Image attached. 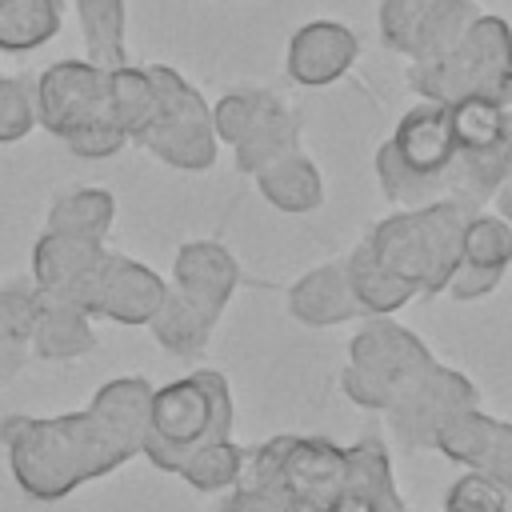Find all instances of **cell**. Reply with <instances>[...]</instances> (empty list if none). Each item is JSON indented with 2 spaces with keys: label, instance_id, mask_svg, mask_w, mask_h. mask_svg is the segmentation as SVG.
<instances>
[{
  "label": "cell",
  "instance_id": "7a4b0ae2",
  "mask_svg": "<svg viewBox=\"0 0 512 512\" xmlns=\"http://www.w3.org/2000/svg\"><path fill=\"white\" fill-rule=\"evenodd\" d=\"M232 424H236V408L228 380L212 368L188 372L172 384L152 388V412L140 456H148L152 468L176 476L180 460L192 448L208 440H232Z\"/></svg>",
  "mask_w": 512,
  "mask_h": 512
},
{
  "label": "cell",
  "instance_id": "1f68e13d",
  "mask_svg": "<svg viewBox=\"0 0 512 512\" xmlns=\"http://www.w3.org/2000/svg\"><path fill=\"white\" fill-rule=\"evenodd\" d=\"M36 128V80L0 72V144H16Z\"/></svg>",
  "mask_w": 512,
  "mask_h": 512
},
{
  "label": "cell",
  "instance_id": "9c48e42d",
  "mask_svg": "<svg viewBox=\"0 0 512 512\" xmlns=\"http://www.w3.org/2000/svg\"><path fill=\"white\" fill-rule=\"evenodd\" d=\"M348 364L396 396L416 376H424L436 364V356L416 332H408L392 316H364V328L348 344Z\"/></svg>",
  "mask_w": 512,
  "mask_h": 512
},
{
  "label": "cell",
  "instance_id": "74e56055",
  "mask_svg": "<svg viewBox=\"0 0 512 512\" xmlns=\"http://www.w3.org/2000/svg\"><path fill=\"white\" fill-rule=\"evenodd\" d=\"M64 144H68V152L80 156V160H108V156H116V152H120L124 144H132V140H128L108 116H96V120L80 124L76 132H68Z\"/></svg>",
  "mask_w": 512,
  "mask_h": 512
},
{
  "label": "cell",
  "instance_id": "e0dca14e",
  "mask_svg": "<svg viewBox=\"0 0 512 512\" xmlns=\"http://www.w3.org/2000/svg\"><path fill=\"white\" fill-rule=\"evenodd\" d=\"M252 180H256V192L264 196V204H272L284 216H308L324 204V176L304 148L272 160Z\"/></svg>",
  "mask_w": 512,
  "mask_h": 512
},
{
  "label": "cell",
  "instance_id": "7402d4cb",
  "mask_svg": "<svg viewBox=\"0 0 512 512\" xmlns=\"http://www.w3.org/2000/svg\"><path fill=\"white\" fill-rule=\"evenodd\" d=\"M344 272H348V288L364 316H396L416 296V288L408 280H400L376 264V256L368 252L364 240L344 256Z\"/></svg>",
  "mask_w": 512,
  "mask_h": 512
},
{
  "label": "cell",
  "instance_id": "836d02e7",
  "mask_svg": "<svg viewBox=\"0 0 512 512\" xmlns=\"http://www.w3.org/2000/svg\"><path fill=\"white\" fill-rule=\"evenodd\" d=\"M288 448H292V436H272L264 444L244 448V464H240V476H236L232 488H252V492L280 496V468H284Z\"/></svg>",
  "mask_w": 512,
  "mask_h": 512
},
{
  "label": "cell",
  "instance_id": "4dcf8cb0",
  "mask_svg": "<svg viewBox=\"0 0 512 512\" xmlns=\"http://www.w3.org/2000/svg\"><path fill=\"white\" fill-rule=\"evenodd\" d=\"M508 248H512V224L488 212H472L460 236V260L480 264V268H508Z\"/></svg>",
  "mask_w": 512,
  "mask_h": 512
},
{
  "label": "cell",
  "instance_id": "9a60e30c",
  "mask_svg": "<svg viewBox=\"0 0 512 512\" xmlns=\"http://www.w3.org/2000/svg\"><path fill=\"white\" fill-rule=\"evenodd\" d=\"M288 312L304 328H336V324H348V320H364V312H360V304L348 288L344 260H328V264L308 268L288 288Z\"/></svg>",
  "mask_w": 512,
  "mask_h": 512
},
{
  "label": "cell",
  "instance_id": "d590c367",
  "mask_svg": "<svg viewBox=\"0 0 512 512\" xmlns=\"http://www.w3.org/2000/svg\"><path fill=\"white\" fill-rule=\"evenodd\" d=\"M36 312H40V288L32 284V276L0 284V336H8L16 344H28Z\"/></svg>",
  "mask_w": 512,
  "mask_h": 512
},
{
  "label": "cell",
  "instance_id": "d4e9b609",
  "mask_svg": "<svg viewBox=\"0 0 512 512\" xmlns=\"http://www.w3.org/2000/svg\"><path fill=\"white\" fill-rule=\"evenodd\" d=\"M112 224H116V196L108 188H68L48 204V220H44L48 232H68L100 244Z\"/></svg>",
  "mask_w": 512,
  "mask_h": 512
},
{
  "label": "cell",
  "instance_id": "bcb514c9",
  "mask_svg": "<svg viewBox=\"0 0 512 512\" xmlns=\"http://www.w3.org/2000/svg\"><path fill=\"white\" fill-rule=\"evenodd\" d=\"M508 268H512V248H508Z\"/></svg>",
  "mask_w": 512,
  "mask_h": 512
},
{
  "label": "cell",
  "instance_id": "8d00e7d4",
  "mask_svg": "<svg viewBox=\"0 0 512 512\" xmlns=\"http://www.w3.org/2000/svg\"><path fill=\"white\" fill-rule=\"evenodd\" d=\"M428 4L432 0H380V40H384V48L412 60L416 32H420V20H424Z\"/></svg>",
  "mask_w": 512,
  "mask_h": 512
},
{
  "label": "cell",
  "instance_id": "b9f144b4",
  "mask_svg": "<svg viewBox=\"0 0 512 512\" xmlns=\"http://www.w3.org/2000/svg\"><path fill=\"white\" fill-rule=\"evenodd\" d=\"M24 356H28V344H16V340L0 336V384L12 380L24 368Z\"/></svg>",
  "mask_w": 512,
  "mask_h": 512
},
{
  "label": "cell",
  "instance_id": "44dd1931",
  "mask_svg": "<svg viewBox=\"0 0 512 512\" xmlns=\"http://www.w3.org/2000/svg\"><path fill=\"white\" fill-rule=\"evenodd\" d=\"M216 320H220V312L196 304L192 296H184V292H176L168 284V296L156 308V316L148 320V328H152V336H156V344L164 352H172V356H200L208 348L212 332H216Z\"/></svg>",
  "mask_w": 512,
  "mask_h": 512
},
{
  "label": "cell",
  "instance_id": "8992f818",
  "mask_svg": "<svg viewBox=\"0 0 512 512\" xmlns=\"http://www.w3.org/2000/svg\"><path fill=\"white\" fill-rule=\"evenodd\" d=\"M476 404H480V392L464 372L432 364L424 376H416L408 388L396 392V400L388 404L384 416L404 452H424V448H432V440L448 416H456L460 408H476Z\"/></svg>",
  "mask_w": 512,
  "mask_h": 512
},
{
  "label": "cell",
  "instance_id": "6da1fadb",
  "mask_svg": "<svg viewBox=\"0 0 512 512\" xmlns=\"http://www.w3.org/2000/svg\"><path fill=\"white\" fill-rule=\"evenodd\" d=\"M0 444L8 452L12 480L24 496L56 504L80 484L100 480L140 456L108 420L92 408L60 416H24L12 412L0 420Z\"/></svg>",
  "mask_w": 512,
  "mask_h": 512
},
{
  "label": "cell",
  "instance_id": "60d3db41",
  "mask_svg": "<svg viewBox=\"0 0 512 512\" xmlns=\"http://www.w3.org/2000/svg\"><path fill=\"white\" fill-rule=\"evenodd\" d=\"M216 512H288L280 496L272 492H252V488H232L228 500Z\"/></svg>",
  "mask_w": 512,
  "mask_h": 512
},
{
  "label": "cell",
  "instance_id": "ab89813d",
  "mask_svg": "<svg viewBox=\"0 0 512 512\" xmlns=\"http://www.w3.org/2000/svg\"><path fill=\"white\" fill-rule=\"evenodd\" d=\"M340 392L356 404V408H368V412H388V404L396 400L384 384H376L372 376H364L360 368H352V364H344L340 368Z\"/></svg>",
  "mask_w": 512,
  "mask_h": 512
},
{
  "label": "cell",
  "instance_id": "83f0119b",
  "mask_svg": "<svg viewBox=\"0 0 512 512\" xmlns=\"http://www.w3.org/2000/svg\"><path fill=\"white\" fill-rule=\"evenodd\" d=\"M476 16H480L476 0H432L424 20H420V32H416L412 60H440L444 52H452Z\"/></svg>",
  "mask_w": 512,
  "mask_h": 512
},
{
  "label": "cell",
  "instance_id": "e575fe53",
  "mask_svg": "<svg viewBox=\"0 0 512 512\" xmlns=\"http://www.w3.org/2000/svg\"><path fill=\"white\" fill-rule=\"evenodd\" d=\"M508 500L512 496L496 480L464 468L444 492V512H508Z\"/></svg>",
  "mask_w": 512,
  "mask_h": 512
},
{
  "label": "cell",
  "instance_id": "ffe728a7",
  "mask_svg": "<svg viewBox=\"0 0 512 512\" xmlns=\"http://www.w3.org/2000/svg\"><path fill=\"white\" fill-rule=\"evenodd\" d=\"M96 328H92V316L64 304V300H48L40 296V312H36V324H32V336H28V348L40 356V360H80L88 352H96Z\"/></svg>",
  "mask_w": 512,
  "mask_h": 512
},
{
  "label": "cell",
  "instance_id": "2e32d148",
  "mask_svg": "<svg viewBox=\"0 0 512 512\" xmlns=\"http://www.w3.org/2000/svg\"><path fill=\"white\" fill-rule=\"evenodd\" d=\"M364 244L376 256L380 268H388L392 276H400L416 292H424V280H428V244H424V228H420L416 208H400V212L384 216L380 224H372V232L364 236Z\"/></svg>",
  "mask_w": 512,
  "mask_h": 512
},
{
  "label": "cell",
  "instance_id": "f35d334b",
  "mask_svg": "<svg viewBox=\"0 0 512 512\" xmlns=\"http://www.w3.org/2000/svg\"><path fill=\"white\" fill-rule=\"evenodd\" d=\"M504 272L508 268H480V264H456V272L448 276V296L452 300H480V296H488V292H496L500 288V280H504Z\"/></svg>",
  "mask_w": 512,
  "mask_h": 512
},
{
  "label": "cell",
  "instance_id": "ba28073f",
  "mask_svg": "<svg viewBox=\"0 0 512 512\" xmlns=\"http://www.w3.org/2000/svg\"><path fill=\"white\" fill-rule=\"evenodd\" d=\"M104 256H108V248L100 240L44 228V236L32 244V284L40 288V296L64 300V304L92 316L96 276H100Z\"/></svg>",
  "mask_w": 512,
  "mask_h": 512
},
{
  "label": "cell",
  "instance_id": "ac0fdd59",
  "mask_svg": "<svg viewBox=\"0 0 512 512\" xmlns=\"http://www.w3.org/2000/svg\"><path fill=\"white\" fill-rule=\"evenodd\" d=\"M300 128H304L300 116H296L280 96L268 92V100H264V108L256 112V120L248 124V132L232 144V148H236V172L256 176V172L268 168L272 160L296 152V148H300Z\"/></svg>",
  "mask_w": 512,
  "mask_h": 512
},
{
  "label": "cell",
  "instance_id": "f546056e",
  "mask_svg": "<svg viewBox=\"0 0 512 512\" xmlns=\"http://www.w3.org/2000/svg\"><path fill=\"white\" fill-rule=\"evenodd\" d=\"M448 120H452L456 152H484L504 140V108L500 104L460 100V104H448Z\"/></svg>",
  "mask_w": 512,
  "mask_h": 512
},
{
  "label": "cell",
  "instance_id": "5bb4252c",
  "mask_svg": "<svg viewBox=\"0 0 512 512\" xmlns=\"http://www.w3.org/2000/svg\"><path fill=\"white\" fill-rule=\"evenodd\" d=\"M172 288L212 312H224L240 288V264L220 240H188L172 256Z\"/></svg>",
  "mask_w": 512,
  "mask_h": 512
},
{
  "label": "cell",
  "instance_id": "d6986e66",
  "mask_svg": "<svg viewBox=\"0 0 512 512\" xmlns=\"http://www.w3.org/2000/svg\"><path fill=\"white\" fill-rule=\"evenodd\" d=\"M160 112V92L156 80L148 72V64H120L108 68V84H104V116L136 144L152 120Z\"/></svg>",
  "mask_w": 512,
  "mask_h": 512
},
{
  "label": "cell",
  "instance_id": "d6a6232c",
  "mask_svg": "<svg viewBox=\"0 0 512 512\" xmlns=\"http://www.w3.org/2000/svg\"><path fill=\"white\" fill-rule=\"evenodd\" d=\"M268 92L264 88H252V84H240V88H228L216 104H212V132L220 144H236L248 124L256 120V112L264 108Z\"/></svg>",
  "mask_w": 512,
  "mask_h": 512
},
{
  "label": "cell",
  "instance_id": "f6af8a7d",
  "mask_svg": "<svg viewBox=\"0 0 512 512\" xmlns=\"http://www.w3.org/2000/svg\"><path fill=\"white\" fill-rule=\"evenodd\" d=\"M504 144H508V156H512V108H504Z\"/></svg>",
  "mask_w": 512,
  "mask_h": 512
},
{
  "label": "cell",
  "instance_id": "52a82bcc",
  "mask_svg": "<svg viewBox=\"0 0 512 512\" xmlns=\"http://www.w3.org/2000/svg\"><path fill=\"white\" fill-rule=\"evenodd\" d=\"M104 84L108 68L92 60H56L36 76V128L52 136H68L80 124L104 116Z\"/></svg>",
  "mask_w": 512,
  "mask_h": 512
},
{
  "label": "cell",
  "instance_id": "ee69618b",
  "mask_svg": "<svg viewBox=\"0 0 512 512\" xmlns=\"http://www.w3.org/2000/svg\"><path fill=\"white\" fill-rule=\"evenodd\" d=\"M492 200H496V216L512 224V176H508V180L496 188V196H492Z\"/></svg>",
  "mask_w": 512,
  "mask_h": 512
},
{
  "label": "cell",
  "instance_id": "8fae6325",
  "mask_svg": "<svg viewBox=\"0 0 512 512\" xmlns=\"http://www.w3.org/2000/svg\"><path fill=\"white\" fill-rule=\"evenodd\" d=\"M432 448L460 468L484 472L488 480H496L512 496V420L484 416L480 404L460 408L456 416H448L440 424Z\"/></svg>",
  "mask_w": 512,
  "mask_h": 512
},
{
  "label": "cell",
  "instance_id": "4316f807",
  "mask_svg": "<svg viewBox=\"0 0 512 512\" xmlns=\"http://www.w3.org/2000/svg\"><path fill=\"white\" fill-rule=\"evenodd\" d=\"M348 488L364 492L384 512H404V496L396 488L392 460H388V448L380 444V436H364L348 448Z\"/></svg>",
  "mask_w": 512,
  "mask_h": 512
},
{
  "label": "cell",
  "instance_id": "30bf717a",
  "mask_svg": "<svg viewBox=\"0 0 512 512\" xmlns=\"http://www.w3.org/2000/svg\"><path fill=\"white\" fill-rule=\"evenodd\" d=\"M348 484V448L324 436H292L280 468V500L288 512H324Z\"/></svg>",
  "mask_w": 512,
  "mask_h": 512
},
{
  "label": "cell",
  "instance_id": "7bdbcfd3",
  "mask_svg": "<svg viewBox=\"0 0 512 512\" xmlns=\"http://www.w3.org/2000/svg\"><path fill=\"white\" fill-rule=\"evenodd\" d=\"M324 512H384V508H380L376 500H368L364 492H356V488H348V484H344V492H340Z\"/></svg>",
  "mask_w": 512,
  "mask_h": 512
},
{
  "label": "cell",
  "instance_id": "603a6c76",
  "mask_svg": "<svg viewBox=\"0 0 512 512\" xmlns=\"http://www.w3.org/2000/svg\"><path fill=\"white\" fill-rule=\"evenodd\" d=\"M152 388L156 384L144 380V376H116V380H108V384L96 388V396H92L88 408L100 420H108L140 452L144 432H148V412H152Z\"/></svg>",
  "mask_w": 512,
  "mask_h": 512
},
{
  "label": "cell",
  "instance_id": "3957f363",
  "mask_svg": "<svg viewBox=\"0 0 512 512\" xmlns=\"http://www.w3.org/2000/svg\"><path fill=\"white\" fill-rule=\"evenodd\" d=\"M408 84L420 100L460 104L488 100L512 108V28L504 16L480 12L452 52L440 60H412Z\"/></svg>",
  "mask_w": 512,
  "mask_h": 512
},
{
  "label": "cell",
  "instance_id": "cb8c5ba5",
  "mask_svg": "<svg viewBox=\"0 0 512 512\" xmlns=\"http://www.w3.org/2000/svg\"><path fill=\"white\" fill-rule=\"evenodd\" d=\"M76 4V20H80V36H84V60L100 64V68H120L128 64V8L124 0H72Z\"/></svg>",
  "mask_w": 512,
  "mask_h": 512
},
{
  "label": "cell",
  "instance_id": "4fadbf2b",
  "mask_svg": "<svg viewBox=\"0 0 512 512\" xmlns=\"http://www.w3.org/2000/svg\"><path fill=\"white\" fill-rule=\"evenodd\" d=\"M360 56V40L340 20H308L292 32L284 68L300 88H328L336 84Z\"/></svg>",
  "mask_w": 512,
  "mask_h": 512
},
{
  "label": "cell",
  "instance_id": "f1b7e54d",
  "mask_svg": "<svg viewBox=\"0 0 512 512\" xmlns=\"http://www.w3.org/2000/svg\"><path fill=\"white\" fill-rule=\"evenodd\" d=\"M240 464H244V448H236L232 440H208L180 460L176 476L196 492H224L236 484Z\"/></svg>",
  "mask_w": 512,
  "mask_h": 512
},
{
  "label": "cell",
  "instance_id": "484cf974",
  "mask_svg": "<svg viewBox=\"0 0 512 512\" xmlns=\"http://www.w3.org/2000/svg\"><path fill=\"white\" fill-rule=\"evenodd\" d=\"M64 24L60 0H0V52H36Z\"/></svg>",
  "mask_w": 512,
  "mask_h": 512
},
{
  "label": "cell",
  "instance_id": "277c9868",
  "mask_svg": "<svg viewBox=\"0 0 512 512\" xmlns=\"http://www.w3.org/2000/svg\"><path fill=\"white\" fill-rule=\"evenodd\" d=\"M456 164V140L448 104L420 100L396 124V132L376 148V180L400 208H420L448 192Z\"/></svg>",
  "mask_w": 512,
  "mask_h": 512
},
{
  "label": "cell",
  "instance_id": "5b68a950",
  "mask_svg": "<svg viewBox=\"0 0 512 512\" xmlns=\"http://www.w3.org/2000/svg\"><path fill=\"white\" fill-rule=\"evenodd\" d=\"M148 72L160 92V112L136 144L176 172H208L220 152L208 100L172 64H148Z\"/></svg>",
  "mask_w": 512,
  "mask_h": 512
},
{
  "label": "cell",
  "instance_id": "7c38bea8",
  "mask_svg": "<svg viewBox=\"0 0 512 512\" xmlns=\"http://www.w3.org/2000/svg\"><path fill=\"white\" fill-rule=\"evenodd\" d=\"M168 284L160 272L136 264L132 256L108 252L96 276V304H92V320H112V324H148L156 316V308L164 304Z\"/></svg>",
  "mask_w": 512,
  "mask_h": 512
}]
</instances>
